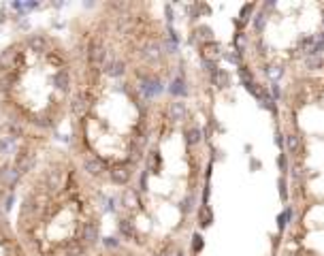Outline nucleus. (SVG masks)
Instances as JSON below:
<instances>
[{"label": "nucleus", "instance_id": "obj_1", "mask_svg": "<svg viewBox=\"0 0 324 256\" xmlns=\"http://www.w3.org/2000/svg\"><path fill=\"white\" fill-rule=\"evenodd\" d=\"M169 4L107 0L70 20L75 96L66 148L111 196L130 184L184 58Z\"/></svg>", "mask_w": 324, "mask_h": 256}, {"label": "nucleus", "instance_id": "obj_2", "mask_svg": "<svg viewBox=\"0 0 324 256\" xmlns=\"http://www.w3.org/2000/svg\"><path fill=\"white\" fill-rule=\"evenodd\" d=\"M209 103L186 66L154 115L141 165L113 194L117 239L147 256H188L201 196L214 158L209 154Z\"/></svg>", "mask_w": 324, "mask_h": 256}, {"label": "nucleus", "instance_id": "obj_3", "mask_svg": "<svg viewBox=\"0 0 324 256\" xmlns=\"http://www.w3.org/2000/svg\"><path fill=\"white\" fill-rule=\"evenodd\" d=\"M13 190L9 213L28 256H86L105 241L111 194L66 145H47Z\"/></svg>", "mask_w": 324, "mask_h": 256}, {"label": "nucleus", "instance_id": "obj_4", "mask_svg": "<svg viewBox=\"0 0 324 256\" xmlns=\"http://www.w3.org/2000/svg\"><path fill=\"white\" fill-rule=\"evenodd\" d=\"M75 56L68 37L49 28L17 34L0 49V128L37 143L68 126Z\"/></svg>", "mask_w": 324, "mask_h": 256}, {"label": "nucleus", "instance_id": "obj_5", "mask_svg": "<svg viewBox=\"0 0 324 256\" xmlns=\"http://www.w3.org/2000/svg\"><path fill=\"white\" fill-rule=\"evenodd\" d=\"M241 73L275 94L280 84L324 51V2H260L241 15Z\"/></svg>", "mask_w": 324, "mask_h": 256}, {"label": "nucleus", "instance_id": "obj_6", "mask_svg": "<svg viewBox=\"0 0 324 256\" xmlns=\"http://www.w3.org/2000/svg\"><path fill=\"white\" fill-rule=\"evenodd\" d=\"M47 145L51 143H37L9 135L4 128H0V184H9L15 188L20 177L28 171V167L39 158Z\"/></svg>", "mask_w": 324, "mask_h": 256}, {"label": "nucleus", "instance_id": "obj_7", "mask_svg": "<svg viewBox=\"0 0 324 256\" xmlns=\"http://www.w3.org/2000/svg\"><path fill=\"white\" fill-rule=\"evenodd\" d=\"M9 190H13V186L0 184V256H28L26 248L22 246L20 237H17V233L13 229L9 209L4 205Z\"/></svg>", "mask_w": 324, "mask_h": 256}, {"label": "nucleus", "instance_id": "obj_8", "mask_svg": "<svg viewBox=\"0 0 324 256\" xmlns=\"http://www.w3.org/2000/svg\"><path fill=\"white\" fill-rule=\"evenodd\" d=\"M86 256H147V254H143L141 250L128 246V243H124L115 237V239H105L96 250H92Z\"/></svg>", "mask_w": 324, "mask_h": 256}]
</instances>
